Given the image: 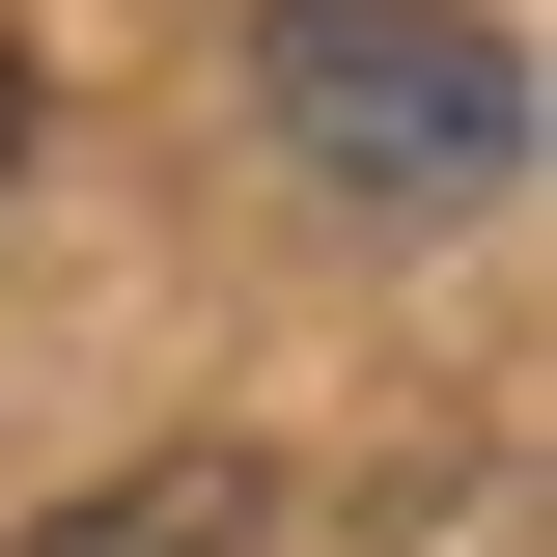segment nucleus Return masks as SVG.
Segmentation results:
<instances>
[{
  "instance_id": "1",
  "label": "nucleus",
  "mask_w": 557,
  "mask_h": 557,
  "mask_svg": "<svg viewBox=\"0 0 557 557\" xmlns=\"http://www.w3.org/2000/svg\"><path fill=\"white\" fill-rule=\"evenodd\" d=\"M251 112L335 168L362 223H502L530 196V57L474 0H278L251 28Z\"/></svg>"
},
{
  "instance_id": "2",
  "label": "nucleus",
  "mask_w": 557,
  "mask_h": 557,
  "mask_svg": "<svg viewBox=\"0 0 557 557\" xmlns=\"http://www.w3.org/2000/svg\"><path fill=\"white\" fill-rule=\"evenodd\" d=\"M28 557H278V474H251V446H168V474H112V502H57Z\"/></svg>"
},
{
  "instance_id": "3",
  "label": "nucleus",
  "mask_w": 557,
  "mask_h": 557,
  "mask_svg": "<svg viewBox=\"0 0 557 557\" xmlns=\"http://www.w3.org/2000/svg\"><path fill=\"white\" fill-rule=\"evenodd\" d=\"M28 139H57V84H28V28H0V196H28Z\"/></svg>"
}]
</instances>
